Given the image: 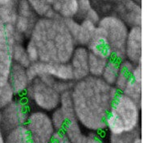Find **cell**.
<instances>
[{"mask_svg":"<svg viewBox=\"0 0 147 143\" xmlns=\"http://www.w3.org/2000/svg\"><path fill=\"white\" fill-rule=\"evenodd\" d=\"M12 59L14 64L20 65L25 68H28L32 64L26 50V47H24L22 43L15 44L13 47Z\"/></svg>","mask_w":147,"mask_h":143,"instance_id":"ffe728a7","label":"cell"},{"mask_svg":"<svg viewBox=\"0 0 147 143\" xmlns=\"http://www.w3.org/2000/svg\"><path fill=\"white\" fill-rule=\"evenodd\" d=\"M0 108H1V107H0Z\"/></svg>","mask_w":147,"mask_h":143,"instance_id":"d6a6232c","label":"cell"},{"mask_svg":"<svg viewBox=\"0 0 147 143\" xmlns=\"http://www.w3.org/2000/svg\"><path fill=\"white\" fill-rule=\"evenodd\" d=\"M97 26L103 29L112 51V58L125 60V49L129 29L123 20L114 16H107L99 21Z\"/></svg>","mask_w":147,"mask_h":143,"instance_id":"5b68a950","label":"cell"},{"mask_svg":"<svg viewBox=\"0 0 147 143\" xmlns=\"http://www.w3.org/2000/svg\"><path fill=\"white\" fill-rule=\"evenodd\" d=\"M89 53L109 60L112 58V51L103 29L96 25L95 32L86 46Z\"/></svg>","mask_w":147,"mask_h":143,"instance_id":"4fadbf2b","label":"cell"},{"mask_svg":"<svg viewBox=\"0 0 147 143\" xmlns=\"http://www.w3.org/2000/svg\"><path fill=\"white\" fill-rule=\"evenodd\" d=\"M142 32L141 26H133L129 30L127 40L125 43V60L132 64H142Z\"/></svg>","mask_w":147,"mask_h":143,"instance_id":"30bf717a","label":"cell"},{"mask_svg":"<svg viewBox=\"0 0 147 143\" xmlns=\"http://www.w3.org/2000/svg\"><path fill=\"white\" fill-rule=\"evenodd\" d=\"M134 66V64H132L131 62L128 61L127 60L121 61L119 73L117 76V78L116 80L115 84L113 85V87L117 89V91L120 92L123 91V89L131 78L132 71H133Z\"/></svg>","mask_w":147,"mask_h":143,"instance_id":"2e32d148","label":"cell"},{"mask_svg":"<svg viewBox=\"0 0 147 143\" xmlns=\"http://www.w3.org/2000/svg\"><path fill=\"white\" fill-rule=\"evenodd\" d=\"M141 135L140 130H136L134 131L124 132L119 134L111 135L109 134V142L110 143H130L137 136Z\"/></svg>","mask_w":147,"mask_h":143,"instance_id":"cb8c5ba5","label":"cell"},{"mask_svg":"<svg viewBox=\"0 0 147 143\" xmlns=\"http://www.w3.org/2000/svg\"><path fill=\"white\" fill-rule=\"evenodd\" d=\"M16 7L17 19L14 26L20 35L29 36L36 23L35 11L27 0H19Z\"/></svg>","mask_w":147,"mask_h":143,"instance_id":"9c48e42d","label":"cell"},{"mask_svg":"<svg viewBox=\"0 0 147 143\" xmlns=\"http://www.w3.org/2000/svg\"><path fill=\"white\" fill-rule=\"evenodd\" d=\"M96 25L87 20H83L80 24L79 35L75 40L76 44L86 47L95 32Z\"/></svg>","mask_w":147,"mask_h":143,"instance_id":"d6986e66","label":"cell"},{"mask_svg":"<svg viewBox=\"0 0 147 143\" xmlns=\"http://www.w3.org/2000/svg\"><path fill=\"white\" fill-rule=\"evenodd\" d=\"M84 20H87L90 21L92 23H93L96 25H97L100 21V17L97 14V12L94 9L91 8L85 14V16H84Z\"/></svg>","mask_w":147,"mask_h":143,"instance_id":"83f0119b","label":"cell"},{"mask_svg":"<svg viewBox=\"0 0 147 143\" xmlns=\"http://www.w3.org/2000/svg\"><path fill=\"white\" fill-rule=\"evenodd\" d=\"M72 82L59 80L49 76L32 80L24 96L38 110L52 112L60 105V96L72 89Z\"/></svg>","mask_w":147,"mask_h":143,"instance_id":"3957f363","label":"cell"},{"mask_svg":"<svg viewBox=\"0 0 147 143\" xmlns=\"http://www.w3.org/2000/svg\"><path fill=\"white\" fill-rule=\"evenodd\" d=\"M78 3V13L77 15L84 18L85 14L92 8L90 0H76Z\"/></svg>","mask_w":147,"mask_h":143,"instance_id":"484cf974","label":"cell"},{"mask_svg":"<svg viewBox=\"0 0 147 143\" xmlns=\"http://www.w3.org/2000/svg\"><path fill=\"white\" fill-rule=\"evenodd\" d=\"M13 0H0V7L2 6H5V5H7L10 3H11Z\"/></svg>","mask_w":147,"mask_h":143,"instance_id":"f546056e","label":"cell"},{"mask_svg":"<svg viewBox=\"0 0 147 143\" xmlns=\"http://www.w3.org/2000/svg\"><path fill=\"white\" fill-rule=\"evenodd\" d=\"M117 92L100 77L88 76L74 82L71 93L76 117L80 125L90 133L105 131L106 117Z\"/></svg>","mask_w":147,"mask_h":143,"instance_id":"6da1fadb","label":"cell"},{"mask_svg":"<svg viewBox=\"0 0 147 143\" xmlns=\"http://www.w3.org/2000/svg\"><path fill=\"white\" fill-rule=\"evenodd\" d=\"M50 6L54 13L62 19H72L78 13L76 0H52Z\"/></svg>","mask_w":147,"mask_h":143,"instance_id":"9a60e30c","label":"cell"},{"mask_svg":"<svg viewBox=\"0 0 147 143\" xmlns=\"http://www.w3.org/2000/svg\"><path fill=\"white\" fill-rule=\"evenodd\" d=\"M34 11L43 17H52L56 14L47 0H27Z\"/></svg>","mask_w":147,"mask_h":143,"instance_id":"603a6c76","label":"cell"},{"mask_svg":"<svg viewBox=\"0 0 147 143\" xmlns=\"http://www.w3.org/2000/svg\"><path fill=\"white\" fill-rule=\"evenodd\" d=\"M142 64H134L131 78L121 92L142 107Z\"/></svg>","mask_w":147,"mask_h":143,"instance_id":"5bb4252c","label":"cell"},{"mask_svg":"<svg viewBox=\"0 0 147 143\" xmlns=\"http://www.w3.org/2000/svg\"><path fill=\"white\" fill-rule=\"evenodd\" d=\"M28 41L36 48L39 60L44 62L67 63L76 45L64 20L57 15L36 21Z\"/></svg>","mask_w":147,"mask_h":143,"instance_id":"7a4b0ae2","label":"cell"},{"mask_svg":"<svg viewBox=\"0 0 147 143\" xmlns=\"http://www.w3.org/2000/svg\"><path fill=\"white\" fill-rule=\"evenodd\" d=\"M84 143H110L105 142L99 135L98 134L95 133H90L88 134H86V138L84 141Z\"/></svg>","mask_w":147,"mask_h":143,"instance_id":"f1b7e54d","label":"cell"},{"mask_svg":"<svg viewBox=\"0 0 147 143\" xmlns=\"http://www.w3.org/2000/svg\"><path fill=\"white\" fill-rule=\"evenodd\" d=\"M89 52L86 47H76L68 63L72 68L74 82L84 79L89 76L88 68Z\"/></svg>","mask_w":147,"mask_h":143,"instance_id":"8fae6325","label":"cell"},{"mask_svg":"<svg viewBox=\"0 0 147 143\" xmlns=\"http://www.w3.org/2000/svg\"><path fill=\"white\" fill-rule=\"evenodd\" d=\"M32 82L27 68L13 64L8 76V84L16 96H24Z\"/></svg>","mask_w":147,"mask_h":143,"instance_id":"7c38bea8","label":"cell"},{"mask_svg":"<svg viewBox=\"0 0 147 143\" xmlns=\"http://www.w3.org/2000/svg\"><path fill=\"white\" fill-rule=\"evenodd\" d=\"M25 127L34 143H49L56 132L50 115L38 109L30 113Z\"/></svg>","mask_w":147,"mask_h":143,"instance_id":"52a82bcc","label":"cell"},{"mask_svg":"<svg viewBox=\"0 0 147 143\" xmlns=\"http://www.w3.org/2000/svg\"><path fill=\"white\" fill-rule=\"evenodd\" d=\"M31 80L44 76H49L59 80L74 82L72 68L68 62H33L27 68Z\"/></svg>","mask_w":147,"mask_h":143,"instance_id":"ba28073f","label":"cell"},{"mask_svg":"<svg viewBox=\"0 0 147 143\" xmlns=\"http://www.w3.org/2000/svg\"><path fill=\"white\" fill-rule=\"evenodd\" d=\"M107 60L102 57L96 56L89 53L88 58V68H89V76L94 77H100L105 65L107 64Z\"/></svg>","mask_w":147,"mask_h":143,"instance_id":"7402d4cb","label":"cell"},{"mask_svg":"<svg viewBox=\"0 0 147 143\" xmlns=\"http://www.w3.org/2000/svg\"><path fill=\"white\" fill-rule=\"evenodd\" d=\"M17 19V7L16 0L7 5L0 7V20L2 24L15 25Z\"/></svg>","mask_w":147,"mask_h":143,"instance_id":"44dd1931","label":"cell"},{"mask_svg":"<svg viewBox=\"0 0 147 143\" xmlns=\"http://www.w3.org/2000/svg\"><path fill=\"white\" fill-rule=\"evenodd\" d=\"M50 117L56 131L63 132L66 125V118L61 109L58 106L55 110L52 112V115Z\"/></svg>","mask_w":147,"mask_h":143,"instance_id":"d4e9b609","label":"cell"},{"mask_svg":"<svg viewBox=\"0 0 147 143\" xmlns=\"http://www.w3.org/2000/svg\"><path fill=\"white\" fill-rule=\"evenodd\" d=\"M141 106L122 92H117L105 121V130L115 135L138 130Z\"/></svg>","mask_w":147,"mask_h":143,"instance_id":"277c9868","label":"cell"},{"mask_svg":"<svg viewBox=\"0 0 147 143\" xmlns=\"http://www.w3.org/2000/svg\"><path fill=\"white\" fill-rule=\"evenodd\" d=\"M49 143H72L63 132L56 131Z\"/></svg>","mask_w":147,"mask_h":143,"instance_id":"4316f807","label":"cell"},{"mask_svg":"<svg viewBox=\"0 0 147 143\" xmlns=\"http://www.w3.org/2000/svg\"><path fill=\"white\" fill-rule=\"evenodd\" d=\"M5 143H34L27 128H16L4 135Z\"/></svg>","mask_w":147,"mask_h":143,"instance_id":"e0dca14e","label":"cell"},{"mask_svg":"<svg viewBox=\"0 0 147 143\" xmlns=\"http://www.w3.org/2000/svg\"><path fill=\"white\" fill-rule=\"evenodd\" d=\"M1 109V108H0ZM0 143H5V140H4V134L2 131L1 129V125H0Z\"/></svg>","mask_w":147,"mask_h":143,"instance_id":"1f68e13d","label":"cell"},{"mask_svg":"<svg viewBox=\"0 0 147 143\" xmlns=\"http://www.w3.org/2000/svg\"><path fill=\"white\" fill-rule=\"evenodd\" d=\"M31 112V105L25 96H16L1 108L0 125L4 135L16 128L24 126Z\"/></svg>","mask_w":147,"mask_h":143,"instance_id":"8992f818","label":"cell"},{"mask_svg":"<svg viewBox=\"0 0 147 143\" xmlns=\"http://www.w3.org/2000/svg\"><path fill=\"white\" fill-rule=\"evenodd\" d=\"M130 143H142V138H141V135L137 136Z\"/></svg>","mask_w":147,"mask_h":143,"instance_id":"4dcf8cb0","label":"cell"},{"mask_svg":"<svg viewBox=\"0 0 147 143\" xmlns=\"http://www.w3.org/2000/svg\"><path fill=\"white\" fill-rule=\"evenodd\" d=\"M120 64H121L120 60L114 58L109 59L107 61V64L105 65V68L104 69L100 78L108 84L113 86L119 73Z\"/></svg>","mask_w":147,"mask_h":143,"instance_id":"ac0fdd59","label":"cell"}]
</instances>
